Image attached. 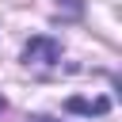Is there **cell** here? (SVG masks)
<instances>
[{"instance_id":"cell-1","label":"cell","mask_w":122,"mask_h":122,"mask_svg":"<svg viewBox=\"0 0 122 122\" xmlns=\"http://www.w3.org/2000/svg\"><path fill=\"white\" fill-rule=\"evenodd\" d=\"M61 61V42L50 34H34L23 46V65H57Z\"/></svg>"},{"instance_id":"cell-2","label":"cell","mask_w":122,"mask_h":122,"mask_svg":"<svg viewBox=\"0 0 122 122\" xmlns=\"http://www.w3.org/2000/svg\"><path fill=\"white\" fill-rule=\"evenodd\" d=\"M65 111H69V114H80V118H103V114L111 111V99H107V95H95V99L69 95V99H65Z\"/></svg>"},{"instance_id":"cell-3","label":"cell","mask_w":122,"mask_h":122,"mask_svg":"<svg viewBox=\"0 0 122 122\" xmlns=\"http://www.w3.org/2000/svg\"><path fill=\"white\" fill-rule=\"evenodd\" d=\"M27 122H57V118H50V114H30Z\"/></svg>"},{"instance_id":"cell-4","label":"cell","mask_w":122,"mask_h":122,"mask_svg":"<svg viewBox=\"0 0 122 122\" xmlns=\"http://www.w3.org/2000/svg\"><path fill=\"white\" fill-rule=\"evenodd\" d=\"M0 111H4V99H0Z\"/></svg>"}]
</instances>
